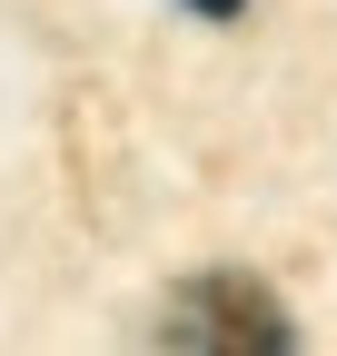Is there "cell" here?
Masks as SVG:
<instances>
[{"label":"cell","instance_id":"6da1fadb","mask_svg":"<svg viewBox=\"0 0 337 356\" xmlns=\"http://www.w3.org/2000/svg\"><path fill=\"white\" fill-rule=\"evenodd\" d=\"M168 346H189V356H278V346H288V307H278L258 277L219 267V277H189V287H179V307H168Z\"/></svg>","mask_w":337,"mask_h":356},{"label":"cell","instance_id":"7a4b0ae2","mask_svg":"<svg viewBox=\"0 0 337 356\" xmlns=\"http://www.w3.org/2000/svg\"><path fill=\"white\" fill-rule=\"evenodd\" d=\"M189 10H198V20H238L248 0H189Z\"/></svg>","mask_w":337,"mask_h":356}]
</instances>
